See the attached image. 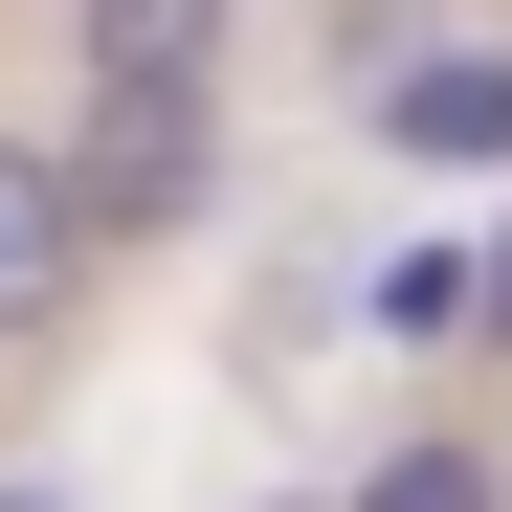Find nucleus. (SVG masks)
Returning <instances> with one entry per match:
<instances>
[{
  "instance_id": "1",
  "label": "nucleus",
  "mask_w": 512,
  "mask_h": 512,
  "mask_svg": "<svg viewBox=\"0 0 512 512\" xmlns=\"http://www.w3.org/2000/svg\"><path fill=\"white\" fill-rule=\"evenodd\" d=\"M67 179H90L112 245L201 223V179H223V90H90V112H67Z\"/></svg>"
},
{
  "instance_id": "2",
  "label": "nucleus",
  "mask_w": 512,
  "mask_h": 512,
  "mask_svg": "<svg viewBox=\"0 0 512 512\" xmlns=\"http://www.w3.org/2000/svg\"><path fill=\"white\" fill-rule=\"evenodd\" d=\"M90 179H67V134H0V334H45L67 290H90Z\"/></svg>"
},
{
  "instance_id": "3",
  "label": "nucleus",
  "mask_w": 512,
  "mask_h": 512,
  "mask_svg": "<svg viewBox=\"0 0 512 512\" xmlns=\"http://www.w3.org/2000/svg\"><path fill=\"white\" fill-rule=\"evenodd\" d=\"M379 134L446 156V179H490V156H512V45H401L379 67Z\"/></svg>"
},
{
  "instance_id": "4",
  "label": "nucleus",
  "mask_w": 512,
  "mask_h": 512,
  "mask_svg": "<svg viewBox=\"0 0 512 512\" xmlns=\"http://www.w3.org/2000/svg\"><path fill=\"white\" fill-rule=\"evenodd\" d=\"M67 45H90V90H223L245 0H67Z\"/></svg>"
},
{
  "instance_id": "5",
  "label": "nucleus",
  "mask_w": 512,
  "mask_h": 512,
  "mask_svg": "<svg viewBox=\"0 0 512 512\" xmlns=\"http://www.w3.org/2000/svg\"><path fill=\"white\" fill-rule=\"evenodd\" d=\"M379 334H401V357H446V334H490V268H468V245H401V268H379Z\"/></svg>"
},
{
  "instance_id": "6",
  "label": "nucleus",
  "mask_w": 512,
  "mask_h": 512,
  "mask_svg": "<svg viewBox=\"0 0 512 512\" xmlns=\"http://www.w3.org/2000/svg\"><path fill=\"white\" fill-rule=\"evenodd\" d=\"M334 512H512V468H490V446H379Z\"/></svg>"
},
{
  "instance_id": "7",
  "label": "nucleus",
  "mask_w": 512,
  "mask_h": 512,
  "mask_svg": "<svg viewBox=\"0 0 512 512\" xmlns=\"http://www.w3.org/2000/svg\"><path fill=\"white\" fill-rule=\"evenodd\" d=\"M490 334H512V245H490Z\"/></svg>"
},
{
  "instance_id": "8",
  "label": "nucleus",
  "mask_w": 512,
  "mask_h": 512,
  "mask_svg": "<svg viewBox=\"0 0 512 512\" xmlns=\"http://www.w3.org/2000/svg\"><path fill=\"white\" fill-rule=\"evenodd\" d=\"M0 512H67V490H0Z\"/></svg>"
}]
</instances>
